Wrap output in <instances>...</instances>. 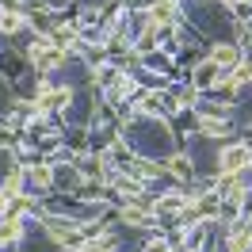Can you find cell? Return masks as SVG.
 I'll return each mask as SVG.
<instances>
[{
	"label": "cell",
	"instance_id": "obj_18",
	"mask_svg": "<svg viewBox=\"0 0 252 252\" xmlns=\"http://www.w3.org/2000/svg\"><path fill=\"white\" fill-rule=\"evenodd\" d=\"M138 252H180L172 245V241H168V233H164V229H153V233H142V245H138Z\"/></svg>",
	"mask_w": 252,
	"mask_h": 252
},
{
	"label": "cell",
	"instance_id": "obj_8",
	"mask_svg": "<svg viewBox=\"0 0 252 252\" xmlns=\"http://www.w3.org/2000/svg\"><path fill=\"white\" fill-rule=\"evenodd\" d=\"M164 168H168V180H172V184H180V188H188V184H195V180H199L195 160H191V153L184 149V145H176L172 153L164 157Z\"/></svg>",
	"mask_w": 252,
	"mask_h": 252
},
{
	"label": "cell",
	"instance_id": "obj_22",
	"mask_svg": "<svg viewBox=\"0 0 252 252\" xmlns=\"http://www.w3.org/2000/svg\"><path fill=\"white\" fill-rule=\"evenodd\" d=\"M115 4H123V8H142L145 0H115Z\"/></svg>",
	"mask_w": 252,
	"mask_h": 252
},
{
	"label": "cell",
	"instance_id": "obj_2",
	"mask_svg": "<svg viewBox=\"0 0 252 252\" xmlns=\"http://www.w3.org/2000/svg\"><path fill=\"white\" fill-rule=\"evenodd\" d=\"M214 176H252V145L241 138L218 145V172Z\"/></svg>",
	"mask_w": 252,
	"mask_h": 252
},
{
	"label": "cell",
	"instance_id": "obj_10",
	"mask_svg": "<svg viewBox=\"0 0 252 252\" xmlns=\"http://www.w3.org/2000/svg\"><path fill=\"white\" fill-rule=\"evenodd\" d=\"M80 31H84V27H80L73 16H58L54 23H50L46 34H50V42H54V46H62V50H69V54H73V46L80 42Z\"/></svg>",
	"mask_w": 252,
	"mask_h": 252
},
{
	"label": "cell",
	"instance_id": "obj_3",
	"mask_svg": "<svg viewBox=\"0 0 252 252\" xmlns=\"http://www.w3.org/2000/svg\"><path fill=\"white\" fill-rule=\"evenodd\" d=\"M115 221H119V229H134V233H153L160 221H157V214L153 210H145V206H138V203H115Z\"/></svg>",
	"mask_w": 252,
	"mask_h": 252
},
{
	"label": "cell",
	"instance_id": "obj_16",
	"mask_svg": "<svg viewBox=\"0 0 252 252\" xmlns=\"http://www.w3.org/2000/svg\"><path fill=\"white\" fill-rule=\"evenodd\" d=\"M0 191H4L8 199H19V195L27 191V180H23V164H19V160H12V164L4 168V176H0Z\"/></svg>",
	"mask_w": 252,
	"mask_h": 252
},
{
	"label": "cell",
	"instance_id": "obj_4",
	"mask_svg": "<svg viewBox=\"0 0 252 252\" xmlns=\"http://www.w3.org/2000/svg\"><path fill=\"white\" fill-rule=\"evenodd\" d=\"M191 126H195L199 138H210V142H233L237 138V123L233 119H218V115L191 111Z\"/></svg>",
	"mask_w": 252,
	"mask_h": 252
},
{
	"label": "cell",
	"instance_id": "obj_14",
	"mask_svg": "<svg viewBox=\"0 0 252 252\" xmlns=\"http://www.w3.org/2000/svg\"><path fill=\"white\" fill-rule=\"evenodd\" d=\"M188 80H191V84H195V88H199L203 95H210L214 88H218V80H221V69L210 62V58H203V62L191 69V77H188Z\"/></svg>",
	"mask_w": 252,
	"mask_h": 252
},
{
	"label": "cell",
	"instance_id": "obj_21",
	"mask_svg": "<svg viewBox=\"0 0 252 252\" xmlns=\"http://www.w3.org/2000/svg\"><path fill=\"white\" fill-rule=\"evenodd\" d=\"M8 206H12V199H8L4 191H0V214H8Z\"/></svg>",
	"mask_w": 252,
	"mask_h": 252
},
{
	"label": "cell",
	"instance_id": "obj_13",
	"mask_svg": "<svg viewBox=\"0 0 252 252\" xmlns=\"http://www.w3.org/2000/svg\"><path fill=\"white\" fill-rule=\"evenodd\" d=\"M130 111L134 115H142V119H157V115H164V103H160V92L157 88H138V95L130 99Z\"/></svg>",
	"mask_w": 252,
	"mask_h": 252
},
{
	"label": "cell",
	"instance_id": "obj_9",
	"mask_svg": "<svg viewBox=\"0 0 252 252\" xmlns=\"http://www.w3.org/2000/svg\"><path fill=\"white\" fill-rule=\"evenodd\" d=\"M206 58L218 65L221 73H229L233 65H241V62H245V50L237 46L233 38H210V42H206Z\"/></svg>",
	"mask_w": 252,
	"mask_h": 252
},
{
	"label": "cell",
	"instance_id": "obj_11",
	"mask_svg": "<svg viewBox=\"0 0 252 252\" xmlns=\"http://www.w3.org/2000/svg\"><path fill=\"white\" fill-rule=\"evenodd\" d=\"M145 12H149L153 27H172L184 19V4L180 0H145Z\"/></svg>",
	"mask_w": 252,
	"mask_h": 252
},
{
	"label": "cell",
	"instance_id": "obj_15",
	"mask_svg": "<svg viewBox=\"0 0 252 252\" xmlns=\"http://www.w3.org/2000/svg\"><path fill=\"white\" fill-rule=\"evenodd\" d=\"M195 210H199V218L206 221V225H218L221 221V195L210 184H206V191L199 195V203H195Z\"/></svg>",
	"mask_w": 252,
	"mask_h": 252
},
{
	"label": "cell",
	"instance_id": "obj_7",
	"mask_svg": "<svg viewBox=\"0 0 252 252\" xmlns=\"http://www.w3.org/2000/svg\"><path fill=\"white\" fill-rule=\"evenodd\" d=\"M23 180H27V191L42 195V199H50V195H54V164H50L46 157L27 160V164H23Z\"/></svg>",
	"mask_w": 252,
	"mask_h": 252
},
{
	"label": "cell",
	"instance_id": "obj_5",
	"mask_svg": "<svg viewBox=\"0 0 252 252\" xmlns=\"http://www.w3.org/2000/svg\"><path fill=\"white\" fill-rule=\"evenodd\" d=\"M123 172L138 176V180L153 184V188H164V184H172V180H168V168H164V160H160V157H142V153H134V157L126 160Z\"/></svg>",
	"mask_w": 252,
	"mask_h": 252
},
{
	"label": "cell",
	"instance_id": "obj_20",
	"mask_svg": "<svg viewBox=\"0 0 252 252\" xmlns=\"http://www.w3.org/2000/svg\"><path fill=\"white\" fill-rule=\"evenodd\" d=\"M210 4H214V8H221V12H229V8H233V4H241V0H210Z\"/></svg>",
	"mask_w": 252,
	"mask_h": 252
},
{
	"label": "cell",
	"instance_id": "obj_1",
	"mask_svg": "<svg viewBox=\"0 0 252 252\" xmlns=\"http://www.w3.org/2000/svg\"><path fill=\"white\" fill-rule=\"evenodd\" d=\"M199 99H203V92H199L191 80H172V84L160 92V103H164V115H168V119L191 115V111L199 107Z\"/></svg>",
	"mask_w": 252,
	"mask_h": 252
},
{
	"label": "cell",
	"instance_id": "obj_6",
	"mask_svg": "<svg viewBox=\"0 0 252 252\" xmlns=\"http://www.w3.org/2000/svg\"><path fill=\"white\" fill-rule=\"evenodd\" d=\"M27 237H31L27 218H19V214H4L0 218V252H23Z\"/></svg>",
	"mask_w": 252,
	"mask_h": 252
},
{
	"label": "cell",
	"instance_id": "obj_12",
	"mask_svg": "<svg viewBox=\"0 0 252 252\" xmlns=\"http://www.w3.org/2000/svg\"><path fill=\"white\" fill-rule=\"evenodd\" d=\"M19 34H31L27 8H4V12H0V38H4V42H16Z\"/></svg>",
	"mask_w": 252,
	"mask_h": 252
},
{
	"label": "cell",
	"instance_id": "obj_17",
	"mask_svg": "<svg viewBox=\"0 0 252 252\" xmlns=\"http://www.w3.org/2000/svg\"><path fill=\"white\" fill-rule=\"evenodd\" d=\"M42 195H34V191H23L19 199H12V206H8V214H19V218H38V210H42Z\"/></svg>",
	"mask_w": 252,
	"mask_h": 252
},
{
	"label": "cell",
	"instance_id": "obj_19",
	"mask_svg": "<svg viewBox=\"0 0 252 252\" xmlns=\"http://www.w3.org/2000/svg\"><path fill=\"white\" fill-rule=\"evenodd\" d=\"M229 77H233L245 92H252V58H245L241 65H233V69H229Z\"/></svg>",
	"mask_w": 252,
	"mask_h": 252
}]
</instances>
